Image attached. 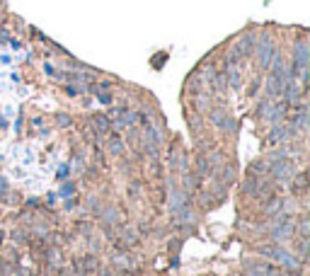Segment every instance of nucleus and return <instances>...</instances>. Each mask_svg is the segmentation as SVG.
<instances>
[{
  "label": "nucleus",
  "mask_w": 310,
  "mask_h": 276,
  "mask_svg": "<svg viewBox=\"0 0 310 276\" xmlns=\"http://www.w3.org/2000/svg\"><path fill=\"white\" fill-rule=\"evenodd\" d=\"M255 44H257V34L255 32H243L235 42H233V49H230L228 58H226V63H240L245 58H250V56L255 54Z\"/></svg>",
  "instance_id": "nucleus-1"
},
{
  "label": "nucleus",
  "mask_w": 310,
  "mask_h": 276,
  "mask_svg": "<svg viewBox=\"0 0 310 276\" xmlns=\"http://www.w3.org/2000/svg\"><path fill=\"white\" fill-rule=\"evenodd\" d=\"M271 218L274 221L269 223V237L276 245H283L286 240H291L296 235V223H293V218H288V213H276Z\"/></svg>",
  "instance_id": "nucleus-2"
},
{
  "label": "nucleus",
  "mask_w": 310,
  "mask_h": 276,
  "mask_svg": "<svg viewBox=\"0 0 310 276\" xmlns=\"http://www.w3.org/2000/svg\"><path fill=\"white\" fill-rule=\"evenodd\" d=\"M259 252H262L264 257H269L271 262L281 264L283 269H288V271H298V269H300V259H298L293 252H288L286 247H281V245H264V247H259Z\"/></svg>",
  "instance_id": "nucleus-3"
},
{
  "label": "nucleus",
  "mask_w": 310,
  "mask_h": 276,
  "mask_svg": "<svg viewBox=\"0 0 310 276\" xmlns=\"http://www.w3.org/2000/svg\"><path fill=\"white\" fill-rule=\"evenodd\" d=\"M257 116L262 119V121H267V124H283V119H286V102H276V99H262L259 104H257Z\"/></svg>",
  "instance_id": "nucleus-4"
},
{
  "label": "nucleus",
  "mask_w": 310,
  "mask_h": 276,
  "mask_svg": "<svg viewBox=\"0 0 310 276\" xmlns=\"http://www.w3.org/2000/svg\"><path fill=\"white\" fill-rule=\"evenodd\" d=\"M255 56H257V63H259V68L267 70L271 63V58L276 56V46H274V39H271L269 34H262L255 44Z\"/></svg>",
  "instance_id": "nucleus-5"
},
{
  "label": "nucleus",
  "mask_w": 310,
  "mask_h": 276,
  "mask_svg": "<svg viewBox=\"0 0 310 276\" xmlns=\"http://www.w3.org/2000/svg\"><path fill=\"white\" fill-rule=\"evenodd\" d=\"M211 124L216 126V128H221L223 133H230L233 128H235V119L228 114V109L226 107H211Z\"/></svg>",
  "instance_id": "nucleus-6"
},
{
  "label": "nucleus",
  "mask_w": 310,
  "mask_h": 276,
  "mask_svg": "<svg viewBox=\"0 0 310 276\" xmlns=\"http://www.w3.org/2000/svg\"><path fill=\"white\" fill-rule=\"evenodd\" d=\"M283 97V102H291V104H298L300 102V97H303V85L298 83L293 75H288L286 80H283L281 85V95Z\"/></svg>",
  "instance_id": "nucleus-7"
},
{
  "label": "nucleus",
  "mask_w": 310,
  "mask_h": 276,
  "mask_svg": "<svg viewBox=\"0 0 310 276\" xmlns=\"http://www.w3.org/2000/svg\"><path fill=\"white\" fill-rule=\"evenodd\" d=\"M267 192H269V182H267V177L250 175V177L243 182V194L245 196H264Z\"/></svg>",
  "instance_id": "nucleus-8"
},
{
  "label": "nucleus",
  "mask_w": 310,
  "mask_h": 276,
  "mask_svg": "<svg viewBox=\"0 0 310 276\" xmlns=\"http://www.w3.org/2000/svg\"><path fill=\"white\" fill-rule=\"evenodd\" d=\"M293 138V133H291V126L288 124H274L269 131V136H267V141H269L271 146H283V143H288Z\"/></svg>",
  "instance_id": "nucleus-9"
},
{
  "label": "nucleus",
  "mask_w": 310,
  "mask_h": 276,
  "mask_svg": "<svg viewBox=\"0 0 310 276\" xmlns=\"http://www.w3.org/2000/svg\"><path fill=\"white\" fill-rule=\"evenodd\" d=\"M247 276H283V274L267 262H252L247 264Z\"/></svg>",
  "instance_id": "nucleus-10"
},
{
  "label": "nucleus",
  "mask_w": 310,
  "mask_h": 276,
  "mask_svg": "<svg viewBox=\"0 0 310 276\" xmlns=\"http://www.w3.org/2000/svg\"><path fill=\"white\" fill-rule=\"evenodd\" d=\"M283 206H286V201H283L281 196H269L267 204H264V213L267 216H276V213H281Z\"/></svg>",
  "instance_id": "nucleus-11"
},
{
  "label": "nucleus",
  "mask_w": 310,
  "mask_h": 276,
  "mask_svg": "<svg viewBox=\"0 0 310 276\" xmlns=\"http://www.w3.org/2000/svg\"><path fill=\"white\" fill-rule=\"evenodd\" d=\"M75 269H80L82 274H92V271H97V269H99V259H97V257H92V254H87L80 264H75Z\"/></svg>",
  "instance_id": "nucleus-12"
},
{
  "label": "nucleus",
  "mask_w": 310,
  "mask_h": 276,
  "mask_svg": "<svg viewBox=\"0 0 310 276\" xmlns=\"http://www.w3.org/2000/svg\"><path fill=\"white\" fill-rule=\"evenodd\" d=\"M92 126L97 128V131H102V133H105V131H109L112 121H109V119L105 116V114H99V116H94V119H92Z\"/></svg>",
  "instance_id": "nucleus-13"
},
{
  "label": "nucleus",
  "mask_w": 310,
  "mask_h": 276,
  "mask_svg": "<svg viewBox=\"0 0 310 276\" xmlns=\"http://www.w3.org/2000/svg\"><path fill=\"white\" fill-rule=\"evenodd\" d=\"M109 153H112V155H122L124 153V143H122V138L119 136L109 138Z\"/></svg>",
  "instance_id": "nucleus-14"
},
{
  "label": "nucleus",
  "mask_w": 310,
  "mask_h": 276,
  "mask_svg": "<svg viewBox=\"0 0 310 276\" xmlns=\"http://www.w3.org/2000/svg\"><path fill=\"white\" fill-rule=\"evenodd\" d=\"M298 237H305L308 240V216H300L298 218Z\"/></svg>",
  "instance_id": "nucleus-15"
},
{
  "label": "nucleus",
  "mask_w": 310,
  "mask_h": 276,
  "mask_svg": "<svg viewBox=\"0 0 310 276\" xmlns=\"http://www.w3.org/2000/svg\"><path fill=\"white\" fill-rule=\"evenodd\" d=\"M94 95H97V99H99L102 104H112V95H109V92H94Z\"/></svg>",
  "instance_id": "nucleus-16"
},
{
  "label": "nucleus",
  "mask_w": 310,
  "mask_h": 276,
  "mask_svg": "<svg viewBox=\"0 0 310 276\" xmlns=\"http://www.w3.org/2000/svg\"><path fill=\"white\" fill-rule=\"evenodd\" d=\"M58 124L68 126V124H70V116H68V114H61V116H58Z\"/></svg>",
  "instance_id": "nucleus-17"
},
{
  "label": "nucleus",
  "mask_w": 310,
  "mask_h": 276,
  "mask_svg": "<svg viewBox=\"0 0 310 276\" xmlns=\"http://www.w3.org/2000/svg\"><path fill=\"white\" fill-rule=\"evenodd\" d=\"M8 189H10V187H8V182L0 180V196H5V194H8Z\"/></svg>",
  "instance_id": "nucleus-18"
},
{
  "label": "nucleus",
  "mask_w": 310,
  "mask_h": 276,
  "mask_svg": "<svg viewBox=\"0 0 310 276\" xmlns=\"http://www.w3.org/2000/svg\"><path fill=\"white\" fill-rule=\"evenodd\" d=\"M66 175H68V167L63 165V167H61V172H58V177H61V180H63V177H66Z\"/></svg>",
  "instance_id": "nucleus-19"
}]
</instances>
